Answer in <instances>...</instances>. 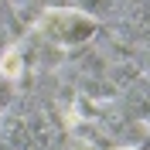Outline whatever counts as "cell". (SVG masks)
<instances>
[{
    "instance_id": "obj_1",
    "label": "cell",
    "mask_w": 150,
    "mask_h": 150,
    "mask_svg": "<svg viewBox=\"0 0 150 150\" xmlns=\"http://www.w3.org/2000/svg\"><path fill=\"white\" fill-rule=\"evenodd\" d=\"M4 72H10V75L17 72V55H10V58H7V65H4Z\"/></svg>"
}]
</instances>
